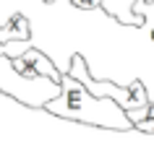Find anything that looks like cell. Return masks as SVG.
Wrapping results in <instances>:
<instances>
[{"instance_id":"obj_9","label":"cell","mask_w":154,"mask_h":148,"mask_svg":"<svg viewBox=\"0 0 154 148\" xmlns=\"http://www.w3.org/2000/svg\"><path fill=\"white\" fill-rule=\"evenodd\" d=\"M146 115H149L146 120H154V101H149V107H146Z\"/></svg>"},{"instance_id":"obj_3","label":"cell","mask_w":154,"mask_h":148,"mask_svg":"<svg viewBox=\"0 0 154 148\" xmlns=\"http://www.w3.org/2000/svg\"><path fill=\"white\" fill-rule=\"evenodd\" d=\"M68 75L76 78L79 83H84V89L94 94L99 99H112L118 101L125 112L131 109H141L146 107L152 99H149V91L141 81H131L128 86H118V83H110V81H97V78H91L89 75V68H86V60L81 55H73L71 57V68H68Z\"/></svg>"},{"instance_id":"obj_8","label":"cell","mask_w":154,"mask_h":148,"mask_svg":"<svg viewBox=\"0 0 154 148\" xmlns=\"http://www.w3.org/2000/svg\"><path fill=\"white\" fill-rule=\"evenodd\" d=\"M138 132H146V135H154V120H141V122L133 125Z\"/></svg>"},{"instance_id":"obj_7","label":"cell","mask_w":154,"mask_h":148,"mask_svg":"<svg viewBox=\"0 0 154 148\" xmlns=\"http://www.w3.org/2000/svg\"><path fill=\"white\" fill-rule=\"evenodd\" d=\"M79 10H99L102 8V0H71Z\"/></svg>"},{"instance_id":"obj_5","label":"cell","mask_w":154,"mask_h":148,"mask_svg":"<svg viewBox=\"0 0 154 148\" xmlns=\"http://www.w3.org/2000/svg\"><path fill=\"white\" fill-rule=\"evenodd\" d=\"M32 26L24 13H11L5 21H0V44L5 42H29Z\"/></svg>"},{"instance_id":"obj_4","label":"cell","mask_w":154,"mask_h":148,"mask_svg":"<svg viewBox=\"0 0 154 148\" xmlns=\"http://www.w3.org/2000/svg\"><path fill=\"white\" fill-rule=\"evenodd\" d=\"M13 68L21 75H26V78H50V81H55V83H60V78H63L60 68H55V62L37 47L26 49L21 57H16L13 60Z\"/></svg>"},{"instance_id":"obj_6","label":"cell","mask_w":154,"mask_h":148,"mask_svg":"<svg viewBox=\"0 0 154 148\" xmlns=\"http://www.w3.org/2000/svg\"><path fill=\"white\" fill-rule=\"evenodd\" d=\"M133 3L136 0H102V10L125 26H144V18L133 13Z\"/></svg>"},{"instance_id":"obj_1","label":"cell","mask_w":154,"mask_h":148,"mask_svg":"<svg viewBox=\"0 0 154 148\" xmlns=\"http://www.w3.org/2000/svg\"><path fill=\"white\" fill-rule=\"evenodd\" d=\"M45 112L63 117V120L89 125V127H102V130H118V132L136 130L133 122L128 120V115H125V109L118 101L99 99L94 94H89L84 89V83H79L68 73H63V78H60V96L47 101Z\"/></svg>"},{"instance_id":"obj_2","label":"cell","mask_w":154,"mask_h":148,"mask_svg":"<svg viewBox=\"0 0 154 148\" xmlns=\"http://www.w3.org/2000/svg\"><path fill=\"white\" fill-rule=\"evenodd\" d=\"M0 91L29 109H45L47 101L60 96V83L50 78H26L13 68V60L0 55Z\"/></svg>"},{"instance_id":"obj_10","label":"cell","mask_w":154,"mask_h":148,"mask_svg":"<svg viewBox=\"0 0 154 148\" xmlns=\"http://www.w3.org/2000/svg\"><path fill=\"white\" fill-rule=\"evenodd\" d=\"M45 3H55V0H45Z\"/></svg>"}]
</instances>
